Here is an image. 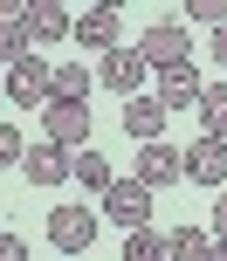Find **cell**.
<instances>
[{"label": "cell", "mask_w": 227, "mask_h": 261, "mask_svg": "<svg viewBox=\"0 0 227 261\" xmlns=\"http://www.w3.org/2000/svg\"><path fill=\"white\" fill-rule=\"evenodd\" d=\"M138 55H145L159 76H172V69H193V35H186V21H152L145 35H138Z\"/></svg>", "instance_id": "1"}, {"label": "cell", "mask_w": 227, "mask_h": 261, "mask_svg": "<svg viewBox=\"0 0 227 261\" xmlns=\"http://www.w3.org/2000/svg\"><path fill=\"white\" fill-rule=\"evenodd\" d=\"M7 96H14V103H21V110H48L55 103V62H41V55H28V62H14L7 69Z\"/></svg>", "instance_id": "2"}, {"label": "cell", "mask_w": 227, "mask_h": 261, "mask_svg": "<svg viewBox=\"0 0 227 261\" xmlns=\"http://www.w3.org/2000/svg\"><path fill=\"white\" fill-rule=\"evenodd\" d=\"M104 213H110V220L124 227V234H138V227H152V186L138 179V172H131V179H117V186L104 193Z\"/></svg>", "instance_id": "3"}, {"label": "cell", "mask_w": 227, "mask_h": 261, "mask_svg": "<svg viewBox=\"0 0 227 261\" xmlns=\"http://www.w3.org/2000/svg\"><path fill=\"white\" fill-rule=\"evenodd\" d=\"M41 130L62 151H90V103H48L41 110Z\"/></svg>", "instance_id": "4"}, {"label": "cell", "mask_w": 227, "mask_h": 261, "mask_svg": "<svg viewBox=\"0 0 227 261\" xmlns=\"http://www.w3.org/2000/svg\"><path fill=\"white\" fill-rule=\"evenodd\" d=\"M165 117L172 110L159 103V96H124V138L145 151V144H165Z\"/></svg>", "instance_id": "5"}, {"label": "cell", "mask_w": 227, "mask_h": 261, "mask_svg": "<svg viewBox=\"0 0 227 261\" xmlns=\"http://www.w3.org/2000/svg\"><path fill=\"white\" fill-rule=\"evenodd\" d=\"M48 241H55L62 254H90L96 213H90V206H55V213H48Z\"/></svg>", "instance_id": "6"}, {"label": "cell", "mask_w": 227, "mask_h": 261, "mask_svg": "<svg viewBox=\"0 0 227 261\" xmlns=\"http://www.w3.org/2000/svg\"><path fill=\"white\" fill-rule=\"evenodd\" d=\"M145 55H138V48H110L104 55V62H96V83H110V90H117V96H145V90H138V83H145Z\"/></svg>", "instance_id": "7"}, {"label": "cell", "mask_w": 227, "mask_h": 261, "mask_svg": "<svg viewBox=\"0 0 227 261\" xmlns=\"http://www.w3.org/2000/svg\"><path fill=\"white\" fill-rule=\"evenodd\" d=\"M186 179H193V186H227V144H220V138L200 130V138L186 144Z\"/></svg>", "instance_id": "8"}, {"label": "cell", "mask_w": 227, "mask_h": 261, "mask_svg": "<svg viewBox=\"0 0 227 261\" xmlns=\"http://www.w3.org/2000/svg\"><path fill=\"white\" fill-rule=\"evenodd\" d=\"M21 28H28V41H35V48H48V41H69V35H76V14H69V7H48V0H35V7L21 14Z\"/></svg>", "instance_id": "9"}, {"label": "cell", "mask_w": 227, "mask_h": 261, "mask_svg": "<svg viewBox=\"0 0 227 261\" xmlns=\"http://www.w3.org/2000/svg\"><path fill=\"white\" fill-rule=\"evenodd\" d=\"M21 172H28V186H62V179H76V151H62V144H35Z\"/></svg>", "instance_id": "10"}, {"label": "cell", "mask_w": 227, "mask_h": 261, "mask_svg": "<svg viewBox=\"0 0 227 261\" xmlns=\"http://www.w3.org/2000/svg\"><path fill=\"white\" fill-rule=\"evenodd\" d=\"M159 103L172 110V117H179V110H200V103H207L200 62H193V69H172V76H159Z\"/></svg>", "instance_id": "11"}, {"label": "cell", "mask_w": 227, "mask_h": 261, "mask_svg": "<svg viewBox=\"0 0 227 261\" xmlns=\"http://www.w3.org/2000/svg\"><path fill=\"white\" fill-rule=\"evenodd\" d=\"M138 179L159 193V186H172V179H186V151H172V144H145L138 151Z\"/></svg>", "instance_id": "12"}, {"label": "cell", "mask_w": 227, "mask_h": 261, "mask_svg": "<svg viewBox=\"0 0 227 261\" xmlns=\"http://www.w3.org/2000/svg\"><path fill=\"white\" fill-rule=\"evenodd\" d=\"M76 41L96 48V55L124 48V41H117V7H83V14H76Z\"/></svg>", "instance_id": "13"}, {"label": "cell", "mask_w": 227, "mask_h": 261, "mask_svg": "<svg viewBox=\"0 0 227 261\" xmlns=\"http://www.w3.org/2000/svg\"><path fill=\"white\" fill-rule=\"evenodd\" d=\"M90 83H96V69H83V62H55V103H90Z\"/></svg>", "instance_id": "14"}, {"label": "cell", "mask_w": 227, "mask_h": 261, "mask_svg": "<svg viewBox=\"0 0 227 261\" xmlns=\"http://www.w3.org/2000/svg\"><path fill=\"white\" fill-rule=\"evenodd\" d=\"M124 261H172V234H159V227L124 234Z\"/></svg>", "instance_id": "15"}, {"label": "cell", "mask_w": 227, "mask_h": 261, "mask_svg": "<svg viewBox=\"0 0 227 261\" xmlns=\"http://www.w3.org/2000/svg\"><path fill=\"white\" fill-rule=\"evenodd\" d=\"M76 179L90 186V193H110V186H117V165H110L104 151H76Z\"/></svg>", "instance_id": "16"}, {"label": "cell", "mask_w": 227, "mask_h": 261, "mask_svg": "<svg viewBox=\"0 0 227 261\" xmlns=\"http://www.w3.org/2000/svg\"><path fill=\"white\" fill-rule=\"evenodd\" d=\"M200 124H207V138H220V144H227V83H207V103H200Z\"/></svg>", "instance_id": "17"}, {"label": "cell", "mask_w": 227, "mask_h": 261, "mask_svg": "<svg viewBox=\"0 0 227 261\" xmlns=\"http://www.w3.org/2000/svg\"><path fill=\"white\" fill-rule=\"evenodd\" d=\"M193 21H200V28H227V0H193Z\"/></svg>", "instance_id": "18"}, {"label": "cell", "mask_w": 227, "mask_h": 261, "mask_svg": "<svg viewBox=\"0 0 227 261\" xmlns=\"http://www.w3.org/2000/svg\"><path fill=\"white\" fill-rule=\"evenodd\" d=\"M0 158H7V165H14V172H21V165H28V144H21V130H14V124H7V130H0Z\"/></svg>", "instance_id": "19"}, {"label": "cell", "mask_w": 227, "mask_h": 261, "mask_svg": "<svg viewBox=\"0 0 227 261\" xmlns=\"http://www.w3.org/2000/svg\"><path fill=\"white\" fill-rule=\"evenodd\" d=\"M0 261H28V241H21V234H7V241H0Z\"/></svg>", "instance_id": "20"}, {"label": "cell", "mask_w": 227, "mask_h": 261, "mask_svg": "<svg viewBox=\"0 0 227 261\" xmlns=\"http://www.w3.org/2000/svg\"><path fill=\"white\" fill-rule=\"evenodd\" d=\"M214 241H227V193L214 199Z\"/></svg>", "instance_id": "21"}, {"label": "cell", "mask_w": 227, "mask_h": 261, "mask_svg": "<svg viewBox=\"0 0 227 261\" xmlns=\"http://www.w3.org/2000/svg\"><path fill=\"white\" fill-rule=\"evenodd\" d=\"M214 62H227V28H214Z\"/></svg>", "instance_id": "22"}, {"label": "cell", "mask_w": 227, "mask_h": 261, "mask_svg": "<svg viewBox=\"0 0 227 261\" xmlns=\"http://www.w3.org/2000/svg\"><path fill=\"white\" fill-rule=\"evenodd\" d=\"M214 261H227V241H214Z\"/></svg>", "instance_id": "23"}, {"label": "cell", "mask_w": 227, "mask_h": 261, "mask_svg": "<svg viewBox=\"0 0 227 261\" xmlns=\"http://www.w3.org/2000/svg\"><path fill=\"white\" fill-rule=\"evenodd\" d=\"M172 261H186V254H172Z\"/></svg>", "instance_id": "24"}]
</instances>
